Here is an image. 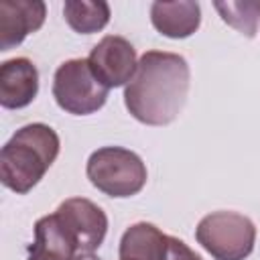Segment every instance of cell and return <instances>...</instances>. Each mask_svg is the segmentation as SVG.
Returning a JSON list of instances; mask_svg holds the SVG:
<instances>
[{
  "label": "cell",
  "instance_id": "11",
  "mask_svg": "<svg viewBox=\"0 0 260 260\" xmlns=\"http://www.w3.org/2000/svg\"><path fill=\"white\" fill-rule=\"evenodd\" d=\"M152 26L169 39H187L201 24V8L193 0L152 2L150 6Z\"/></svg>",
  "mask_w": 260,
  "mask_h": 260
},
{
  "label": "cell",
  "instance_id": "12",
  "mask_svg": "<svg viewBox=\"0 0 260 260\" xmlns=\"http://www.w3.org/2000/svg\"><path fill=\"white\" fill-rule=\"evenodd\" d=\"M169 236L148 221L130 225L120 240V260H165Z\"/></svg>",
  "mask_w": 260,
  "mask_h": 260
},
{
  "label": "cell",
  "instance_id": "2",
  "mask_svg": "<svg viewBox=\"0 0 260 260\" xmlns=\"http://www.w3.org/2000/svg\"><path fill=\"white\" fill-rule=\"evenodd\" d=\"M57 132L43 124H26L12 134L0 150V181L6 189L24 195L49 171L59 156Z\"/></svg>",
  "mask_w": 260,
  "mask_h": 260
},
{
  "label": "cell",
  "instance_id": "15",
  "mask_svg": "<svg viewBox=\"0 0 260 260\" xmlns=\"http://www.w3.org/2000/svg\"><path fill=\"white\" fill-rule=\"evenodd\" d=\"M165 260H203L197 252H193L183 240L169 236V246H167V258Z\"/></svg>",
  "mask_w": 260,
  "mask_h": 260
},
{
  "label": "cell",
  "instance_id": "13",
  "mask_svg": "<svg viewBox=\"0 0 260 260\" xmlns=\"http://www.w3.org/2000/svg\"><path fill=\"white\" fill-rule=\"evenodd\" d=\"M67 24L79 35L100 32L110 22V6L102 0H67L63 4Z\"/></svg>",
  "mask_w": 260,
  "mask_h": 260
},
{
  "label": "cell",
  "instance_id": "16",
  "mask_svg": "<svg viewBox=\"0 0 260 260\" xmlns=\"http://www.w3.org/2000/svg\"><path fill=\"white\" fill-rule=\"evenodd\" d=\"M73 260H100V258L93 256V254H79V256H75Z\"/></svg>",
  "mask_w": 260,
  "mask_h": 260
},
{
  "label": "cell",
  "instance_id": "4",
  "mask_svg": "<svg viewBox=\"0 0 260 260\" xmlns=\"http://www.w3.org/2000/svg\"><path fill=\"white\" fill-rule=\"evenodd\" d=\"M195 238L215 260H244L254 250L256 225L238 211H213L197 223Z\"/></svg>",
  "mask_w": 260,
  "mask_h": 260
},
{
  "label": "cell",
  "instance_id": "3",
  "mask_svg": "<svg viewBox=\"0 0 260 260\" xmlns=\"http://www.w3.org/2000/svg\"><path fill=\"white\" fill-rule=\"evenodd\" d=\"M89 183L110 197H132L146 185V165L122 146H104L89 154L85 167Z\"/></svg>",
  "mask_w": 260,
  "mask_h": 260
},
{
  "label": "cell",
  "instance_id": "8",
  "mask_svg": "<svg viewBox=\"0 0 260 260\" xmlns=\"http://www.w3.org/2000/svg\"><path fill=\"white\" fill-rule=\"evenodd\" d=\"M47 16L41 0H2L0 2V51L20 45L30 32H37Z\"/></svg>",
  "mask_w": 260,
  "mask_h": 260
},
{
  "label": "cell",
  "instance_id": "14",
  "mask_svg": "<svg viewBox=\"0 0 260 260\" xmlns=\"http://www.w3.org/2000/svg\"><path fill=\"white\" fill-rule=\"evenodd\" d=\"M221 20L246 37H256L260 26V0H242V2H213Z\"/></svg>",
  "mask_w": 260,
  "mask_h": 260
},
{
  "label": "cell",
  "instance_id": "1",
  "mask_svg": "<svg viewBox=\"0 0 260 260\" xmlns=\"http://www.w3.org/2000/svg\"><path fill=\"white\" fill-rule=\"evenodd\" d=\"M191 71L185 57L169 51H146L124 89V106L146 126L171 124L183 110Z\"/></svg>",
  "mask_w": 260,
  "mask_h": 260
},
{
  "label": "cell",
  "instance_id": "6",
  "mask_svg": "<svg viewBox=\"0 0 260 260\" xmlns=\"http://www.w3.org/2000/svg\"><path fill=\"white\" fill-rule=\"evenodd\" d=\"M87 63L93 75L108 87L128 85L134 77L138 61L132 43L118 35H106L89 53Z\"/></svg>",
  "mask_w": 260,
  "mask_h": 260
},
{
  "label": "cell",
  "instance_id": "7",
  "mask_svg": "<svg viewBox=\"0 0 260 260\" xmlns=\"http://www.w3.org/2000/svg\"><path fill=\"white\" fill-rule=\"evenodd\" d=\"M55 213L75 238L79 254H91L102 246L108 232V217L100 205L85 197H69Z\"/></svg>",
  "mask_w": 260,
  "mask_h": 260
},
{
  "label": "cell",
  "instance_id": "9",
  "mask_svg": "<svg viewBox=\"0 0 260 260\" xmlns=\"http://www.w3.org/2000/svg\"><path fill=\"white\" fill-rule=\"evenodd\" d=\"M39 93V71L26 57L8 59L0 65V104L6 110L28 106Z\"/></svg>",
  "mask_w": 260,
  "mask_h": 260
},
{
  "label": "cell",
  "instance_id": "10",
  "mask_svg": "<svg viewBox=\"0 0 260 260\" xmlns=\"http://www.w3.org/2000/svg\"><path fill=\"white\" fill-rule=\"evenodd\" d=\"M75 256H79L77 242L57 213L37 219L26 260H73Z\"/></svg>",
  "mask_w": 260,
  "mask_h": 260
},
{
  "label": "cell",
  "instance_id": "5",
  "mask_svg": "<svg viewBox=\"0 0 260 260\" xmlns=\"http://www.w3.org/2000/svg\"><path fill=\"white\" fill-rule=\"evenodd\" d=\"M110 89L93 75L87 59H69L61 63L53 77V98L61 110L73 116L98 112Z\"/></svg>",
  "mask_w": 260,
  "mask_h": 260
}]
</instances>
